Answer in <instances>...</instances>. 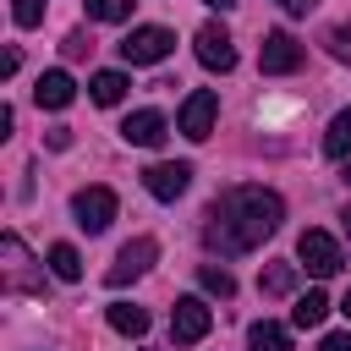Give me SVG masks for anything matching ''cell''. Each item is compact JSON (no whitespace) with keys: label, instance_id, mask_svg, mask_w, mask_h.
<instances>
[{"label":"cell","instance_id":"16","mask_svg":"<svg viewBox=\"0 0 351 351\" xmlns=\"http://www.w3.org/2000/svg\"><path fill=\"white\" fill-rule=\"evenodd\" d=\"M296 269H302V263H269V269L258 274V291H263V296H291V291H296Z\"/></svg>","mask_w":351,"mask_h":351},{"label":"cell","instance_id":"19","mask_svg":"<svg viewBox=\"0 0 351 351\" xmlns=\"http://www.w3.org/2000/svg\"><path fill=\"white\" fill-rule=\"evenodd\" d=\"M110 329H121V335H148V313L143 307H132V302H110Z\"/></svg>","mask_w":351,"mask_h":351},{"label":"cell","instance_id":"7","mask_svg":"<svg viewBox=\"0 0 351 351\" xmlns=\"http://www.w3.org/2000/svg\"><path fill=\"white\" fill-rule=\"evenodd\" d=\"M208 329H214V307H208V302L181 296V302L170 307V335H176V346H197Z\"/></svg>","mask_w":351,"mask_h":351},{"label":"cell","instance_id":"14","mask_svg":"<svg viewBox=\"0 0 351 351\" xmlns=\"http://www.w3.org/2000/svg\"><path fill=\"white\" fill-rule=\"evenodd\" d=\"M247 351H291V329L274 324V318H258L247 329Z\"/></svg>","mask_w":351,"mask_h":351},{"label":"cell","instance_id":"21","mask_svg":"<svg viewBox=\"0 0 351 351\" xmlns=\"http://www.w3.org/2000/svg\"><path fill=\"white\" fill-rule=\"evenodd\" d=\"M197 280H203V291H208V296H219V302H225V296H236V274H230V269H219V263H203V269H197Z\"/></svg>","mask_w":351,"mask_h":351},{"label":"cell","instance_id":"11","mask_svg":"<svg viewBox=\"0 0 351 351\" xmlns=\"http://www.w3.org/2000/svg\"><path fill=\"white\" fill-rule=\"evenodd\" d=\"M192 44H197V60H203L208 71H230V66H236V44H230V33H225L219 22H203Z\"/></svg>","mask_w":351,"mask_h":351},{"label":"cell","instance_id":"23","mask_svg":"<svg viewBox=\"0 0 351 351\" xmlns=\"http://www.w3.org/2000/svg\"><path fill=\"white\" fill-rule=\"evenodd\" d=\"M11 16H16V27H38L44 22V0H16Z\"/></svg>","mask_w":351,"mask_h":351},{"label":"cell","instance_id":"20","mask_svg":"<svg viewBox=\"0 0 351 351\" xmlns=\"http://www.w3.org/2000/svg\"><path fill=\"white\" fill-rule=\"evenodd\" d=\"M324 154H329V159H346V154H351V110H340V115L329 121V132H324Z\"/></svg>","mask_w":351,"mask_h":351},{"label":"cell","instance_id":"3","mask_svg":"<svg viewBox=\"0 0 351 351\" xmlns=\"http://www.w3.org/2000/svg\"><path fill=\"white\" fill-rule=\"evenodd\" d=\"M170 49H176V33L170 27H132L121 38V60L126 66H159Z\"/></svg>","mask_w":351,"mask_h":351},{"label":"cell","instance_id":"26","mask_svg":"<svg viewBox=\"0 0 351 351\" xmlns=\"http://www.w3.org/2000/svg\"><path fill=\"white\" fill-rule=\"evenodd\" d=\"M274 5H280V11H285V16H307V11H313V5H318V0H274Z\"/></svg>","mask_w":351,"mask_h":351},{"label":"cell","instance_id":"2","mask_svg":"<svg viewBox=\"0 0 351 351\" xmlns=\"http://www.w3.org/2000/svg\"><path fill=\"white\" fill-rule=\"evenodd\" d=\"M154 258H159V241H154V236H137V241H126V247L115 252V263H110L104 285H110V291H121V285L143 280V274L154 269Z\"/></svg>","mask_w":351,"mask_h":351},{"label":"cell","instance_id":"4","mask_svg":"<svg viewBox=\"0 0 351 351\" xmlns=\"http://www.w3.org/2000/svg\"><path fill=\"white\" fill-rule=\"evenodd\" d=\"M296 258H302V269H307V274H318V280L340 274V263H346V252H340V241H335L329 230H302Z\"/></svg>","mask_w":351,"mask_h":351},{"label":"cell","instance_id":"9","mask_svg":"<svg viewBox=\"0 0 351 351\" xmlns=\"http://www.w3.org/2000/svg\"><path fill=\"white\" fill-rule=\"evenodd\" d=\"M143 186H148V197H159V203H176L186 186H192V165L186 159H159V165H148L143 170Z\"/></svg>","mask_w":351,"mask_h":351},{"label":"cell","instance_id":"27","mask_svg":"<svg viewBox=\"0 0 351 351\" xmlns=\"http://www.w3.org/2000/svg\"><path fill=\"white\" fill-rule=\"evenodd\" d=\"M66 55H88V33H71L66 38Z\"/></svg>","mask_w":351,"mask_h":351},{"label":"cell","instance_id":"31","mask_svg":"<svg viewBox=\"0 0 351 351\" xmlns=\"http://www.w3.org/2000/svg\"><path fill=\"white\" fill-rule=\"evenodd\" d=\"M346 176H351V170H346Z\"/></svg>","mask_w":351,"mask_h":351},{"label":"cell","instance_id":"28","mask_svg":"<svg viewBox=\"0 0 351 351\" xmlns=\"http://www.w3.org/2000/svg\"><path fill=\"white\" fill-rule=\"evenodd\" d=\"M208 5H214V11H225V5H236V0H208Z\"/></svg>","mask_w":351,"mask_h":351},{"label":"cell","instance_id":"22","mask_svg":"<svg viewBox=\"0 0 351 351\" xmlns=\"http://www.w3.org/2000/svg\"><path fill=\"white\" fill-rule=\"evenodd\" d=\"M137 0H88V16L93 22H126Z\"/></svg>","mask_w":351,"mask_h":351},{"label":"cell","instance_id":"24","mask_svg":"<svg viewBox=\"0 0 351 351\" xmlns=\"http://www.w3.org/2000/svg\"><path fill=\"white\" fill-rule=\"evenodd\" d=\"M329 49H335L340 60H351V22H340V27L329 33Z\"/></svg>","mask_w":351,"mask_h":351},{"label":"cell","instance_id":"10","mask_svg":"<svg viewBox=\"0 0 351 351\" xmlns=\"http://www.w3.org/2000/svg\"><path fill=\"white\" fill-rule=\"evenodd\" d=\"M258 66H263L269 77H291V71L302 66V44H296L291 33H263V44H258Z\"/></svg>","mask_w":351,"mask_h":351},{"label":"cell","instance_id":"30","mask_svg":"<svg viewBox=\"0 0 351 351\" xmlns=\"http://www.w3.org/2000/svg\"><path fill=\"white\" fill-rule=\"evenodd\" d=\"M346 313H351V291H346Z\"/></svg>","mask_w":351,"mask_h":351},{"label":"cell","instance_id":"18","mask_svg":"<svg viewBox=\"0 0 351 351\" xmlns=\"http://www.w3.org/2000/svg\"><path fill=\"white\" fill-rule=\"evenodd\" d=\"M49 274H55V280H66V285H71V280H82V258H77V247H71V241H55V247H49Z\"/></svg>","mask_w":351,"mask_h":351},{"label":"cell","instance_id":"25","mask_svg":"<svg viewBox=\"0 0 351 351\" xmlns=\"http://www.w3.org/2000/svg\"><path fill=\"white\" fill-rule=\"evenodd\" d=\"M318 351H351V329H335V335H324V340H318Z\"/></svg>","mask_w":351,"mask_h":351},{"label":"cell","instance_id":"1","mask_svg":"<svg viewBox=\"0 0 351 351\" xmlns=\"http://www.w3.org/2000/svg\"><path fill=\"white\" fill-rule=\"evenodd\" d=\"M280 219H285L280 192H269V186H230V192L214 197L208 225H203V241H208V252H219V258H241V252H252L263 236H274Z\"/></svg>","mask_w":351,"mask_h":351},{"label":"cell","instance_id":"8","mask_svg":"<svg viewBox=\"0 0 351 351\" xmlns=\"http://www.w3.org/2000/svg\"><path fill=\"white\" fill-rule=\"evenodd\" d=\"M214 115H219V93H214V88H197V93H186V104H181L176 126H181V137L203 143V137L214 132Z\"/></svg>","mask_w":351,"mask_h":351},{"label":"cell","instance_id":"5","mask_svg":"<svg viewBox=\"0 0 351 351\" xmlns=\"http://www.w3.org/2000/svg\"><path fill=\"white\" fill-rule=\"evenodd\" d=\"M115 192L110 186H82L77 197H71V214H77V225L88 230V236H99V230H110V219H115Z\"/></svg>","mask_w":351,"mask_h":351},{"label":"cell","instance_id":"6","mask_svg":"<svg viewBox=\"0 0 351 351\" xmlns=\"http://www.w3.org/2000/svg\"><path fill=\"white\" fill-rule=\"evenodd\" d=\"M0 258H5V291H44V274L33 269V258H27L16 230L0 236Z\"/></svg>","mask_w":351,"mask_h":351},{"label":"cell","instance_id":"29","mask_svg":"<svg viewBox=\"0 0 351 351\" xmlns=\"http://www.w3.org/2000/svg\"><path fill=\"white\" fill-rule=\"evenodd\" d=\"M340 219H346V236H351V208H346V214H340Z\"/></svg>","mask_w":351,"mask_h":351},{"label":"cell","instance_id":"17","mask_svg":"<svg viewBox=\"0 0 351 351\" xmlns=\"http://www.w3.org/2000/svg\"><path fill=\"white\" fill-rule=\"evenodd\" d=\"M324 318H329V296H324V291H307V296L291 307V324H296V329H318Z\"/></svg>","mask_w":351,"mask_h":351},{"label":"cell","instance_id":"12","mask_svg":"<svg viewBox=\"0 0 351 351\" xmlns=\"http://www.w3.org/2000/svg\"><path fill=\"white\" fill-rule=\"evenodd\" d=\"M165 132H170V126H165V115H159V110H132V115L121 121V137H126V143H137V148H159V143H165Z\"/></svg>","mask_w":351,"mask_h":351},{"label":"cell","instance_id":"13","mask_svg":"<svg viewBox=\"0 0 351 351\" xmlns=\"http://www.w3.org/2000/svg\"><path fill=\"white\" fill-rule=\"evenodd\" d=\"M71 99H77V82H71L66 71H44V77L33 82V104H38V110H66Z\"/></svg>","mask_w":351,"mask_h":351},{"label":"cell","instance_id":"15","mask_svg":"<svg viewBox=\"0 0 351 351\" xmlns=\"http://www.w3.org/2000/svg\"><path fill=\"white\" fill-rule=\"evenodd\" d=\"M126 71H93V82H88V93H93V104H121L126 99Z\"/></svg>","mask_w":351,"mask_h":351}]
</instances>
